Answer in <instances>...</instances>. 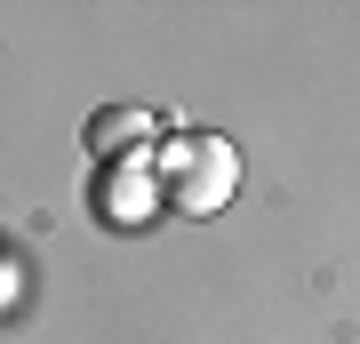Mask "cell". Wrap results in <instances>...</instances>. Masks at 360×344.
<instances>
[{"label":"cell","mask_w":360,"mask_h":344,"mask_svg":"<svg viewBox=\"0 0 360 344\" xmlns=\"http://www.w3.org/2000/svg\"><path fill=\"white\" fill-rule=\"evenodd\" d=\"M184 168H200V184L193 192H176V208H193V217H208V208H224L232 200V177H240V160H232V144L224 136H193V153H184Z\"/></svg>","instance_id":"1"},{"label":"cell","mask_w":360,"mask_h":344,"mask_svg":"<svg viewBox=\"0 0 360 344\" xmlns=\"http://www.w3.org/2000/svg\"><path fill=\"white\" fill-rule=\"evenodd\" d=\"M144 136H153V113H136V104H104V113L89 120V153H96V160H120V153H136Z\"/></svg>","instance_id":"2"}]
</instances>
